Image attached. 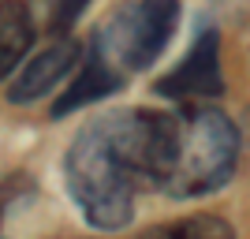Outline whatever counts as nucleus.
I'll return each mask as SVG.
<instances>
[{
	"instance_id": "1a4fd4ad",
	"label": "nucleus",
	"mask_w": 250,
	"mask_h": 239,
	"mask_svg": "<svg viewBox=\"0 0 250 239\" xmlns=\"http://www.w3.org/2000/svg\"><path fill=\"white\" fill-rule=\"evenodd\" d=\"M94 0H52V15H49V26L56 38H67V34L79 26V19L86 15Z\"/></svg>"
},
{
	"instance_id": "20e7f679",
	"label": "nucleus",
	"mask_w": 250,
	"mask_h": 239,
	"mask_svg": "<svg viewBox=\"0 0 250 239\" xmlns=\"http://www.w3.org/2000/svg\"><path fill=\"white\" fill-rule=\"evenodd\" d=\"M228 83H224V67H220V34L217 26H202L198 38L183 52V60L168 75H161L153 83V94L165 101L194 105V101H213L224 97Z\"/></svg>"
},
{
	"instance_id": "f03ea898",
	"label": "nucleus",
	"mask_w": 250,
	"mask_h": 239,
	"mask_svg": "<svg viewBox=\"0 0 250 239\" xmlns=\"http://www.w3.org/2000/svg\"><path fill=\"white\" fill-rule=\"evenodd\" d=\"M239 127L220 109L190 105L179 112L176 165L165 179V195L172 198H206L224 191L239 172Z\"/></svg>"
},
{
	"instance_id": "0eeeda50",
	"label": "nucleus",
	"mask_w": 250,
	"mask_h": 239,
	"mask_svg": "<svg viewBox=\"0 0 250 239\" xmlns=\"http://www.w3.org/2000/svg\"><path fill=\"white\" fill-rule=\"evenodd\" d=\"M38 42L34 11L26 0H0V83L30 56Z\"/></svg>"
},
{
	"instance_id": "6e6552de",
	"label": "nucleus",
	"mask_w": 250,
	"mask_h": 239,
	"mask_svg": "<svg viewBox=\"0 0 250 239\" xmlns=\"http://www.w3.org/2000/svg\"><path fill=\"white\" fill-rule=\"evenodd\" d=\"M142 239H239V236L217 213H190V217H179V220L149 228Z\"/></svg>"
},
{
	"instance_id": "7ed1b4c3",
	"label": "nucleus",
	"mask_w": 250,
	"mask_h": 239,
	"mask_svg": "<svg viewBox=\"0 0 250 239\" xmlns=\"http://www.w3.org/2000/svg\"><path fill=\"white\" fill-rule=\"evenodd\" d=\"M176 26L179 0H131L104 19V26L90 38V45L127 79L135 71L153 67L165 56V49L176 38Z\"/></svg>"
},
{
	"instance_id": "423d86ee",
	"label": "nucleus",
	"mask_w": 250,
	"mask_h": 239,
	"mask_svg": "<svg viewBox=\"0 0 250 239\" xmlns=\"http://www.w3.org/2000/svg\"><path fill=\"white\" fill-rule=\"evenodd\" d=\"M83 52H86L83 71L75 75L71 86H67V90H60V97L52 101V109H49L52 120H63V116L79 112V109H90V105L104 101V97L120 94V90H124V83H127L124 75L116 71V67L104 60V56L94 49V45H86Z\"/></svg>"
},
{
	"instance_id": "39448f33",
	"label": "nucleus",
	"mask_w": 250,
	"mask_h": 239,
	"mask_svg": "<svg viewBox=\"0 0 250 239\" xmlns=\"http://www.w3.org/2000/svg\"><path fill=\"white\" fill-rule=\"evenodd\" d=\"M79 56H83V42L56 38V45H49L45 52H38L34 60L22 64V71L15 75V83L8 90V105H34V101H42L45 94H52L75 71Z\"/></svg>"
},
{
	"instance_id": "f257e3e1",
	"label": "nucleus",
	"mask_w": 250,
	"mask_h": 239,
	"mask_svg": "<svg viewBox=\"0 0 250 239\" xmlns=\"http://www.w3.org/2000/svg\"><path fill=\"white\" fill-rule=\"evenodd\" d=\"M63 183L90 228L120 232L135 220L138 183L120 161L116 146L108 142L101 116L79 127V135L71 138L67 153H63Z\"/></svg>"
}]
</instances>
